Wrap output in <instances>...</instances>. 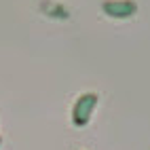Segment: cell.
<instances>
[{
    "label": "cell",
    "mask_w": 150,
    "mask_h": 150,
    "mask_svg": "<svg viewBox=\"0 0 150 150\" xmlns=\"http://www.w3.org/2000/svg\"><path fill=\"white\" fill-rule=\"evenodd\" d=\"M102 11L110 19H131L137 13L135 0H104Z\"/></svg>",
    "instance_id": "obj_2"
},
{
    "label": "cell",
    "mask_w": 150,
    "mask_h": 150,
    "mask_svg": "<svg viewBox=\"0 0 150 150\" xmlns=\"http://www.w3.org/2000/svg\"><path fill=\"white\" fill-rule=\"evenodd\" d=\"M0 146H2V137H0Z\"/></svg>",
    "instance_id": "obj_3"
},
{
    "label": "cell",
    "mask_w": 150,
    "mask_h": 150,
    "mask_svg": "<svg viewBox=\"0 0 150 150\" xmlns=\"http://www.w3.org/2000/svg\"><path fill=\"white\" fill-rule=\"evenodd\" d=\"M97 104H99V95L93 93V91H87L83 95H78L74 106H72V123H74V127H87L91 123V116L95 112Z\"/></svg>",
    "instance_id": "obj_1"
}]
</instances>
